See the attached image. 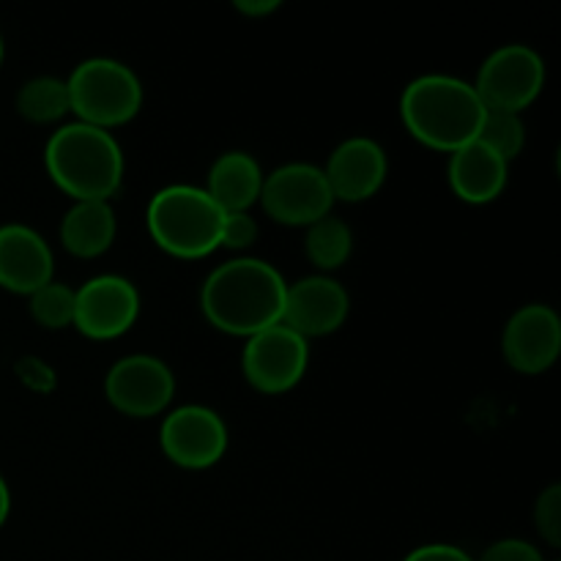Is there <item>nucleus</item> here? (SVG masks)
Segmentation results:
<instances>
[{
	"label": "nucleus",
	"instance_id": "nucleus-1",
	"mask_svg": "<svg viewBox=\"0 0 561 561\" xmlns=\"http://www.w3.org/2000/svg\"><path fill=\"white\" fill-rule=\"evenodd\" d=\"M283 274L261 257L219 263L201 288V310L214 329L233 337H252L283 321Z\"/></svg>",
	"mask_w": 561,
	"mask_h": 561
},
{
	"label": "nucleus",
	"instance_id": "nucleus-2",
	"mask_svg": "<svg viewBox=\"0 0 561 561\" xmlns=\"http://www.w3.org/2000/svg\"><path fill=\"white\" fill-rule=\"evenodd\" d=\"M485 104L474 85L453 75H422L403 88L400 118L405 129L436 151H458L480 135Z\"/></svg>",
	"mask_w": 561,
	"mask_h": 561
},
{
	"label": "nucleus",
	"instance_id": "nucleus-3",
	"mask_svg": "<svg viewBox=\"0 0 561 561\" xmlns=\"http://www.w3.org/2000/svg\"><path fill=\"white\" fill-rule=\"evenodd\" d=\"M44 164L55 186L75 201H107L124 184V151L113 131L99 126L64 124L44 148Z\"/></svg>",
	"mask_w": 561,
	"mask_h": 561
},
{
	"label": "nucleus",
	"instance_id": "nucleus-4",
	"mask_svg": "<svg viewBox=\"0 0 561 561\" xmlns=\"http://www.w3.org/2000/svg\"><path fill=\"white\" fill-rule=\"evenodd\" d=\"M225 211L203 186L170 184L151 197L148 233L175 257H206L219 250Z\"/></svg>",
	"mask_w": 561,
	"mask_h": 561
},
{
	"label": "nucleus",
	"instance_id": "nucleus-5",
	"mask_svg": "<svg viewBox=\"0 0 561 561\" xmlns=\"http://www.w3.org/2000/svg\"><path fill=\"white\" fill-rule=\"evenodd\" d=\"M71 113L82 124L113 129L129 124L142 107L140 77L115 58H88L66 77Z\"/></svg>",
	"mask_w": 561,
	"mask_h": 561
},
{
	"label": "nucleus",
	"instance_id": "nucleus-6",
	"mask_svg": "<svg viewBox=\"0 0 561 561\" xmlns=\"http://www.w3.org/2000/svg\"><path fill=\"white\" fill-rule=\"evenodd\" d=\"M485 110L520 113L529 107L546 85V60L529 44H504L493 49L471 82Z\"/></svg>",
	"mask_w": 561,
	"mask_h": 561
},
{
	"label": "nucleus",
	"instance_id": "nucleus-7",
	"mask_svg": "<svg viewBox=\"0 0 561 561\" xmlns=\"http://www.w3.org/2000/svg\"><path fill=\"white\" fill-rule=\"evenodd\" d=\"M257 203L279 225L310 228L312 222L332 214L334 195L329 190L323 168L312 162H288L263 175V190Z\"/></svg>",
	"mask_w": 561,
	"mask_h": 561
},
{
	"label": "nucleus",
	"instance_id": "nucleus-8",
	"mask_svg": "<svg viewBox=\"0 0 561 561\" xmlns=\"http://www.w3.org/2000/svg\"><path fill=\"white\" fill-rule=\"evenodd\" d=\"M310 365V340L283 321L247 337L241 354L244 378L263 394H283L305 378Z\"/></svg>",
	"mask_w": 561,
	"mask_h": 561
},
{
	"label": "nucleus",
	"instance_id": "nucleus-9",
	"mask_svg": "<svg viewBox=\"0 0 561 561\" xmlns=\"http://www.w3.org/2000/svg\"><path fill=\"white\" fill-rule=\"evenodd\" d=\"M159 447L181 469H211L228 453V425L208 405H181L162 420Z\"/></svg>",
	"mask_w": 561,
	"mask_h": 561
},
{
	"label": "nucleus",
	"instance_id": "nucleus-10",
	"mask_svg": "<svg viewBox=\"0 0 561 561\" xmlns=\"http://www.w3.org/2000/svg\"><path fill=\"white\" fill-rule=\"evenodd\" d=\"M104 394L126 416H157L173 403L175 376L159 356L131 354L115 362L104 378Z\"/></svg>",
	"mask_w": 561,
	"mask_h": 561
},
{
	"label": "nucleus",
	"instance_id": "nucleus-11",
	"mask_svg": "<svg viewBox=\"0 0 561 561\" xmlns=\"http://www.w3.org/2000/svg\"><path fill=\"white\" fill-rule=\"evenodd\" d=\"M140 316V294L121 274H99L75 290V329L91 340H115Z\"/></svg>",
	"mask_w": 561,
	"mask_h": 561
},
{
	"label": "nucleus",
	"instance_id": "nucleus-12",
	"mask_svg": "<svg viewBox=\"0 0 561 561\" xmlns=\"http://www.w3.org/2000/svg\"><path fill=\"white\" fill-rule=\"evenodd\" d=\"M504 359L524 376H540L561 354V318L551 305H526L510 316L502 334Z\"/></svg>",
	"mask_w": 561,
	"mask_h": 561
},
{
	"label": "nucleus",
	"instance_id": "nucleus-13",
	"mask_svg": "<svg viewBox=\"0 0 561 561\" xmlns=\"http://www.w3.org/2000/svg\"><path fill=\"white\" fill-rule=\"evenodd\" d=\"M348 312V290L329 274H310L285 290L283 323L305 340L334 334L345 323Z\"/></svg>",
	"mask_w": 561,
	"mask_h": 561
},
{
	"label": "nucleus",
	"instance_id": "nucleus-14",
	"mask_svg": "<svg viewBox=\"0 0 561 561\" xmlns=\"http://www.w3.org/2000/svg\"><path fill=\"white\" fill-rule=\"evenodd\" d=\"M334 201L362 203L376 195L389 173V159L381 142L356 135L340 142L323 168Z\"/></svg>",
	"mask_w": 561,
	"mask_h": 561
},
{
	"label": "nucleus",
	"instance_id": "nucleus-15",
	"mask_svg": "<svg viewBox=\"0 0 561 561\" xmlns=\"http://www.w3.org/2000/svg\"><path fill=\"white\" fill-rule=\"evenodd\" d=\"M55 257L49 244L31 225H0V288L31 296L53 283Z\"/></svg>",
	"mask_w": 561,
	"mask_h": 561
},
{
	"label": "nucleus",
	"instance_id": "nucleus-16",
	"mask_svg": "<svg viewBox=\"0 0 561 561\" xmlns=\"http://www.w3.org/2000/svg\"><path fill=\"white\" fill-rule=\"evenodd\" d=\"M507 173L510 164L482 140H471L449 153V186L460 201L471 206L496 201L507 186Z\"/></svg>",
	"mask_w": 561,
	"mask_h": 561
},
{
	"label": "nucleus",
	"instance_id": "nucleus-17",
	"mask_svg": "<svg viewBox=\"0 0 561 561\" xmlns=\"http://www.w3.org/2000/svg\"><path fill=\"white\" fill-rule=\"evenodd\" d=\"M203 190L225 214L250 211L261 201L263 170L247 151H225L214 159Z\"/></svg>",
	"mask_w": 561,
	"mask_h": 561
},
{
	"label": "nucleus",
	"instance_id": "nucleus-18",
	"mask_svg": "<svg viewBox=\"0 0 561 561\" xmlns=\"http://www.w3.org/2000/svg\"><path fill=\"white\" fill-rule=\"evenodd\" d=\"M115 211L107 201H75L60 219V244L77 257H99L113 247Z\"/></svg>",
	"mask_w": 561,
	"mask_h": 561
},
{
	"label": "nucleus",
	"instance_id": "nucleus-19",
	"mask_svg": "<svg viewBox=\"0 0 561 561\" xmlns=\"http://www.w3.org/2000/svg\"><path fill=\"white\" fill-rule=\"evenodd\" d=\"M16 110L31 124H55L66 113H71L69 85L53 75L31 77L27 82H22L20 93H16Z\"/></svg>",
	"mask_w": 561,
	"mask_h": 561
},
{
	"label": "nucleus",
	"instance_id": "nucleus-20",
	"mask_svg": "<svg viewBox=\"0 0 561 561\" xmlns=\"http://www.w3.org/2000/svg\"><path fill=\"white\" fill-rule=\"evenodd\" d=\"M305 252L310 263L323 272H334L343 266L354 252V233L340 217L327 214L323 219L312 222L305 236Z\"/></svg>",
	"mask_w": 561,
	"mask_h": 561
},
{
	"label": "nucleus",
	"instance_id": "nucleus-21",
	"mask_svg": "<svg viewBox=\"0 0 561 561\" xmlns=\"http://www.w3.org/2000/svg\"><path fill=\"white\" fill-rule=\"evenodd\" d=\"M477 140L485 142L488 148L499 153L504 162H513L520 157L526 146V124L520 113H507V110H485L480 124Z\"/></svg>",
	"mask_w": 561,
	"mask_h": 561
},
{
	"label": "nucleus",
	"instance_id": "nucleus-22",
	"mask_svg": "<svg viewBox=\"0 0 561 561\" xmlns=\"http://www.w3.org/2000/svg\"><path fill=\"white\" fill-rule=\"evenodd\" d=\"M27 299H31L33 321L42 323L44 329L75 327V288H69L66 283L53 279Z\"/></svg>",
	"mask_w": 561,
	"mask_h": 561
},
{
	"label": "nucleus",
	"instance_id": "nucleus-23",
	"mask_svg": "<svg viewBox=\"0 0 561 561\" xmlns=\"http://www.w3.org/2000/svg\"><path fill=\"white\" fill-rule=\"evenodd\" d=\"M535 526L542 540L551 548L561 546V485L553 482L537 496L535 502Z\"/></svg>",
	"mask_w": 561,
	"mask_h": 561
},
{
	"label": "nucleus",
	"instance_id": "nucleus-24",
	"mask_svg": "<svg viewBox=\"0 0 561 561\" xmlns=\"http://www.w3.org/2000/svg\"><path fill=\"white\" fill-rule=\"evenodd\" d=\"M257 239V222L252 219L250 211H233L225 214L222 233H219V247L222 250H247L255 244Z\"/></svg>",
	"mask_w": 561,
	"mask_h": 561
},
{
	"label": "nucleus",
	"instance_id": "nucleus-25",
	"mask_svg": "<svg viewBox=\"0 0 561 561\" xmlns=\"http://www.w3.org/2000/svg\"><path fill=\"white\" fill-rule=\"evenodd\" d=\"M477 561H546V557L529 540L507 537V540H499L493 546H488Z\"/></svg>",
	"mask_w": 561,
	"mask_h": 561
},
{
	"label": "nucleus",
	"instance_id": "nucleus-26",
	"mask_svg": "<svg viewBox=\"0 0 561 561\" xmlns=\"http://www.w3.org/2000/svg\"><path fill=\"white\" fill-rule=\"evenodd\" d=\"M403 561H474L463 548L449 546V542H431V546H420L409 553Z\"/></svg>",
	"mask_w": 561,
	"mask_h": 561
},
{
	"label": "nucleus",
	"instance_id": "nucleus-27",
	"mask_svg": "<svg viewBox=\"0 0 561 561\" xmlns=\"http://www.w3.org/2000/svg\"><path fill=\"white\" fill-rule=\"evenodd\" d=\"M233 5L247 16H266L279 9V0H236Z\"/></svg>",
	"mask_w": 561,
	"mask_h": 561
},
{
	"label": "nucleus",
	"instance_id": "nucleus-28",
	"mask_svg": "<svg viewBox=\"0 0 561 561\" xmlns=\"http://www.w3.org/2000/svg\"><path fill=\"white\" fill-rule=\"evenodd\" d=\"M9 513H11V493H9V485H5V480L0 477V526L5 524Z\"/></svg>",
	"mask_w": 561,
	"mask_h": 561
},
{
	"label": "nucleus",
	"instance_id": "nucleus-29",
	"mask_svg": "<svg viewBox=\"0 0 561 561\" xmlns=\"http://www.w3.org/2000/svg\"><path fill=\"white\" fill-rule=\"evenodd\" d=\"M0 64H3V38H0Z\"/></svg>",
	"mask_w": 561,
	"mask_h": 561
}]
</instances>
